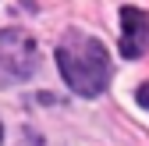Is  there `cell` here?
<instances>
[{"label": "cell", "instance_id": "1", "mask_svg": "<svg viewBox=\"0 0 149 146\" xmlns=\"http://www.w3.org/2000/svg\"><path fill=\"white\" fill-rule=\"evenodd\" d=\"M57 68L64 82L71 86V93L78 96H100L110 79V53L103 39L85 32H68L64 43L57 46Z\"/></svg>", "mask_w": 149, "mask_h": 146}, {"label": "cell", "instance_id": "2", "mask_svg": "<svg viewBox=\"0 0 149 146\" xmlns=\"http://www.w3.org/2000/svg\"><path fill=\"white\" fill-rule=\"evenodd\" d=\"M36 43L32 36L22 32V29H4L0 32V79H29L36 71Z\"/></svg>", "mask_w": 149, "mask_h": 146}, {"label": "cell", "instance_id": "3", "mask_svg": "<svg viewBox=\"0 0 149 146\" xmlns=\"http://www.w3.org/2000/svg\"><path fill=\"white\" fill-rule=\"evenodd\" d=\"M121 53L128 61L149 53V14L142 7H121Z\"/></svg>", "mask_w": 149, "mask_h": 146}, {"label": "cell", "instance_id": "4", "mask_svg": "<svg viewBox=\"0 0 149 146\" xmlns=\"http://www.w3.org/2000/svg\"><path fill=\"white\" fill-rule=\"evenodd\" d=\"M135 100H139V103L146 107V111H149V82H142V86H139V93H135Z\"/></svg>", "mask_w": 149, "mask_h": 146}, {"label": "cell", "instance_id": "5", "mask_svg": "<svg viewBox=\"0 0 149 146\" xmlns=\"http://www.w3.org/2000/svg\"><path fill=\"white\" fill-rule=\"evenodd\" d=\"M0 135H4V128H0Z\"/></svg>", "mask_w": 149, "mask_h": 146}]
</instances>
